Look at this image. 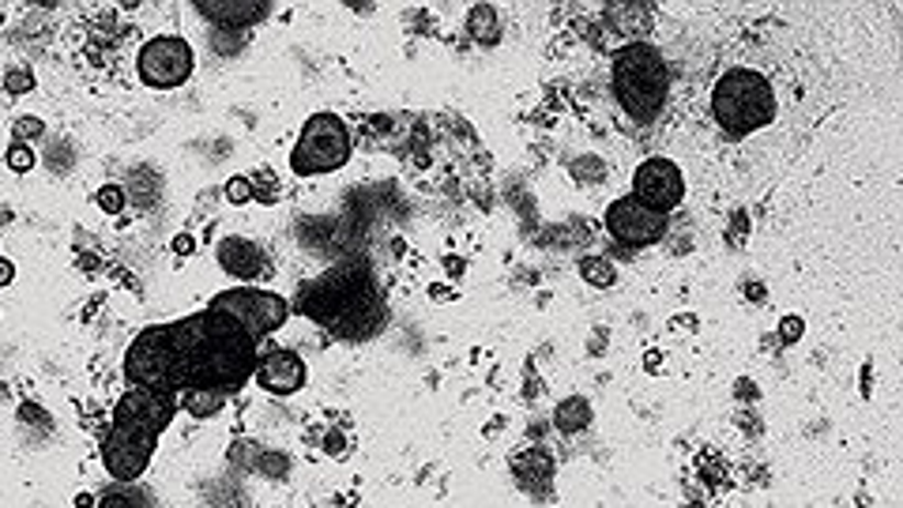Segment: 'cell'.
Returning a JSON list of instances; mask_svg holds the SVG:
<instances>
[{"label":"cell","mask_w":903,"mask_h":508,"mask_svg":"<svg viewBox=\"0 0 903 508\" xmlns=\"http://www.w3.org/2000/svg\"><path fill=\"white\" fill-rule=\"evenodd\" d=\"M170 328V343L181 365V392L208 388L219 396H234L256 373V339L234 317L215 309H200L181 317Z\"/></svg>","instance_id":"6da1fadb"},{"label":"cell","mask_w":903,"mask_h":508,"mask_svg":"<svg viewBox=\"0 0 903 508\" xmlns=\"http://www.w3.org/2000/svg\"><path fill=\"white\" fill-rule=\"evenodd\" d=\"M667 87H670V72L659 49L648 46V42H628V46L617 49L614 94L628 117L640 121V125L659 117L662 102H667Z\"/></svg>","instance_id":"7a4b0ae2"},{"label":"cell","mask_w":903,"mask_h":508,"mask_svg":"<svg viewBox=\"0 0 903 508\" xmlns=\"http://www.w3.org/2000/svg\"><path fill=\"white\" fill-rule=\"evenodd\" d=\"M712 117L727 136L742 139L772 125L776 94L772 83L752 68H727L712 87Z\"/></svg>","instance_id":"3957f363"},{"label":"cell","mask_w":903,"mask_h":508,"mask_svg":"<svg viewBox=\"0 0 903 508\" xmlns=\"http://www.w3.org/2000/svg\"><path fill=\"white\" fill-rule=\"evenodd\" d=\"M125 381L132 388L181 396V365H177V350L166 324L144 328L132 339V347L125 350Z\"/></svg>","instance_id":"277c9868"},{"label":"cell","mask_w":903,"mask_h":508,"mask_svg":"<svg viewBox=\"0 0 903 508\" xmlns=\"http://www.w3.org/2000/svg\"><path fill=\"white\" fill-rule=\"evenodd\" d=\"M350 159V133L343 117L335 113H313L301 125L298 144L290 151V170L298 178H313V173H332Z\"/></svg>","instance_id":"5b68a950"},{"label":"cell","mask_w":903,"mask_h":508,"mask_svg":"<svg viewBox=\"0 0 903 508\" xmlns=\"http://www.w3.org/2000/svg\"><path fill=\"white\" fill-rule=\"evenodd\" d=\"M208 309L234 317L256 339V343H260V339H268V336H276V331L290 317L287 297H279L276 291H260V286H234V291L215 294V297H211Z\"/></svg>","instance_id":"8992f818"},{"label":"cell","mask_w":903,"mask_h":508,"mask_svg":"<svg viewBox=\"0 0 903 508\" xmlns=\"http://www.w3.org/2000/svg\"><path fill=\"white\" fill-rule=\"evenodd\" d=\"M192 65H197L192 46L177 34H158L136 57L140 80H144V87H155V91H174V87L189 83Z\"/></svg>","instance_id":"52a82bcc"},{"label":"cell","mask_w":903,"mask_h":508,"mask_svg":"<svg viewBox=\"0 0 903 508\" xmlns=\"http://www.w3.org/2000/svg\"><path fill=\"white\" fill-rule=\"evenodd\" d=\"M155 444H158L155 433L113 422L102 441V467L110 471V478H121V482L140 478L150 467V460H155Z\"/></svg>","instance_id":"ba28073f"},{"label":"cell","mask_w":903,"mask_h":508,"mask_svg":"<svg viewBox=\"0 0 903 508\" xmlns=\"http://www.w3.org/2000/svg\"><path fill=\"white\" fill-rule=\"evenodd\" d=\"M628 196L640 200V204L651 207V212L670 215L681 204V196H685V178H681V170L675 162L655 155V159L636 166L633 192H628Z\"/></svg>","instance_id":"9c48e42d"},{"label":"cell","mask_w":903,"mask_h":508,"mask_svg":"<svg viewBox=\"0 0 903 508\" xmlns=\"http://www.w3.org/2000/svg\"><path fill=\"white\" fill-rule=\"evenodd\" d=\"M606 230L622 245H655L667 234V215L651 212L633 196H622L606 207Z\"/></svg>","instance_id":"30bf717a"},{"label":"cell","mask_w":903,"mask_h":508,"mask_svg":"<svg viewBox=\"0 0 903 508\" xmlns=\"http://www.w3.org/2000/svg\"><path fill=\"white\" fill-rule=\"evenodd\" d=\"M174 415H177V396H166V392H144V388L125 392L118 407H113V422L136 426L155 437L174 422Z\"/></svg>","instance_id":"8fae6325"},{"label":"cell","mask_w":903,"mask_h":508,"mask_svg":"<svg viewBox=\"0 0 903 508\" xmlns=\"http://www.w3.org/2000/svg\"><path fill=\"white\" fill-rule=\"evenodd\" d=\"M256 384L271 396H294L305 384V362L294 354V350H268V354L256 358Z\"/></svg>","instance_id":"7c38bea8"},{"label":"cell","mask_w":903,"mask_h":508,"mask_svg":"<svg viewBox=\"0 0 903 508\" xmlns=\"http://www.w3.org/2000/svg\"><path fill=\"white\" fill-rule=\"evenodd\" d=\"M219 264L234 279H253L264 271V249L245 238H226L219 245Z\"/></svg>","instance_id":"4fadbf2b"},{"label":"cell","mask_w":903,"mask_h":508,"mask_svg":"<svg viewBox=\"0 0 903 508\" xmlns=\"http://www.w3.org/2000/svg\"><path fill=\"white\" fill-rule=\"evenodd\" d=\"M197 12L208 15V20L226 23V27H245V23L271 15V8L268 4H197Z\"/></svg>","instance_id":"5bb4252c"},{"label":"cell","mask_w":903,"mask_h":508,"mask_svg":"<svg viewBox=\"0 0 903 508\" xmlns=\"http://www.w3.org/2000/svg\"><path fill=\"white\" fill-rule=\"evenodd\" d=\"M226 396H219V392H208V388H189L181 392V407L189 418H197V422H208V418H215L219 410H223Z\"/></svg>","instance_id":"9a60e30c"},{"label":"cell","mask_w":903,"mask_h":508,"mask_svg":"<svg viewBox=\"0 0 903 508\" xmlns=\"http://www.w3.org/2000/svg\"><path fill=\"white\" fill-rule=\"evenodd\" d=\"M591 422V407H588V399H565L561 407H557V415H554V426L561 429V433H580L583 426Z\"/></svg>","instance_id":"2e32d148"},{"label":"cell","mask_w":903,"mask_h":508,"mask_svg":"<svg viewBox=\"0 0 903 508\" xmlns=\"http://www.w3.org/2000/svg\"><path fill=\"white\" fill-rule=\"evenodd\" d=\"M471 34L478 42H486V46H490V42H498V12H493L490 4H482V8H471Z\"/></svg>","instance_id":"e0dca14e"},{"label":"cell","mask_w":903,"mask_h":508,"mask_svg":"<svg viewBox=\"0 0 903 508\" xmlns=\"http://www.w3.org/2000/svg\"><path fill=\"white\" fill-rule=\"evenodd\" d=\"M580 275L588 279L591 286H610L617 279V271H614V264H610V260H602V257H588L580 264Z\"/></svg>","instance_id":"ac0fdd59"},{"label":"cell","mask_w":903,"mask_h":508,"mask_svg":"<svg viewBox=\"0 0 903 508\" xmlns=\"http://www.w3.org/2000/svg\"><path fill=\"white\" fill-rule=\"evenodd\" d=\"M226 200L234 207H245L253 200V178H230L226 181Z\"/></svg>","instance_id":"d6986e66"},{"label":"cell","mask_w":903,"mask_h":508,"mask_svg":"<svg viewBox=\"0 0 903 508\" xmlns=\"http://www.w3.org/2000/svg\"><path fill=\"white\" fill-rule=\"evenodd\" d=\"M4 162L12 166L15 173H26V170H34V151L26 144H12L8 147V155H4Z\"/></svg>","instance_id":"ffe728a7"},{"label":"cell","mask_w":903,"mask_h":508,"mask_svg":"<svg viewBox=\"0 0 903 508\" xmlns=\"http://www.w3.org/2000/svg\"><path fill=\"white\" fill-rule=\"evenodd\" d=\"M94 200H99V207H102V212H110V215H118L121 207H125V192H121L118 185L99 189V196H94Z\"/></svg>","instance_id":"44dd1931"},{"label":"cell","mask_w":903,"mask_h":508,"mask_svg":"<svg viewBox=\"0 0 903 508\" xmlns=\"http://www.w3.org/2000/svg\"><path fill=\"white\" fill-rule=\"evenodd\" d=\"M4 87H8V94H26L34 87V80H31V72H20V68H12V72L4 76Z\"/></svg>","instance_id":"7402d4cb"},{"label":"cell","mask_w":903,"mask_h":508,"mask_svg":"<svg viewBox=\"0 0 903 508\" xmlns=\"http://www.w3.org/2000/svg\"><path fill=\"white\" fill-rule=\"evenodd\" d=\"M42 128H46V125H42L38 117H20V121H15V144H23L26 136L38 139V136H42Z\"/></svg>","instance_id":"603a6c76"},{"label":"cell","mask_w":903,"mask_h":508,"mask_svg":"<svg viewBox=\"0 0 903 508\" xmlns=\"http://www.w3.org/2000/svg\"><path fill=\"white\" fill-rule=\"evenodd\" d=\"M779 336H783V343H794V339H802V317H787L779 324Z\"/></svg>","instance_id":"cb8c5ba5"},{"label":"cell","mask_w":903,"mask_h":508,"mask_svg":"<svg viewBox=\"0 0 903 508\" xmlns=\"http://www.w3.org/2000/svg\"><path fill=\"white\" fill-rule=\"evenodd\" d=\"M99 508H136V501H132V497H121V494H110V497H102Z\"/></svg>","instance_id":"d4e9b609"},{"label":"cell","mask_w":903,"mask_h":508,"mask_svg":"<svg viewBox=\"0 0 903 508\" xmlns=\"http://www.w3.org/2000/svg\"><path fill=\"white\" fill-rule=\"evenodd\" d=\"M324 452H335V455H339V452H343V437H339V433H327V437H324Z\"/></svg>","instance_id":"484cf974"},{"label":"cell","mask_w":903,"mask_h":508,"mask_svg":"<svg viewBox=\"0 0 903 508\" xmlns=\"http://www.w3.org/2000/svg\"><path fill=\"white\" fill-rule=\"evenodd\" d=\"M12 275H15V268L8 264V260H0V286H8V283H12Z\"/></svg>","instance_id":"4316f807"},{"label":"cell","mask_w":903,"mask_h":508,"mask_svg":"<svg viewBox=\"0 0 903 508\" xmlns=\"http://www.w3.org/2000/svg\"><path fill=\"white\" fill-rule=\"evenodd\" d=\"M174 249H177V252H192V241H189V238H177Z\"/></svg>","instance_id":"83f0119b"}]
</instances>
